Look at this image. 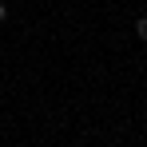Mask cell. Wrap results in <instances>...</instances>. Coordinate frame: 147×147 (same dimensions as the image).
Masks as SVG:
<instances>
[{
    "instance_id": "2",
    "label": "cell",
    "mask_w": 147,
    "mask_h": 147,
    "mask_svg": "<svg viewBox=\"0 0 147 147\" xmlns=\"http://www.w3.org/2000/svg\"><path fill=\"white\" fill-rule=\"evenodd\" d=\"M4 20H8V8H4V0H0V24H4Z\"/></svg>"
},
{
    "instance_id": "1",
    "label": "cell",
    "mask_w": 147,
    "mask_h": 147,
    "mask_svg": "<svg viewBox=\"0 0 147 147\" xmlns=\"http://www.w3.org/2000/svg\"><path fill=\"white\" fill-rule=\"evenodd\" d=\"M135 36L147 44V16H139V20H135Z\"/></svg>"
}]
</instances>
